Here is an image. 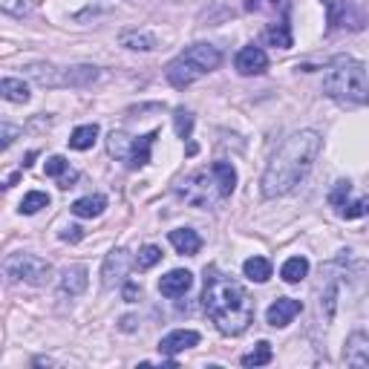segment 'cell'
I'll list each match as a JSON object with an SVG mask.
<instances>
[{
  "mask_svg": "<svg viewBox=\"0 0 369 369\" xmlns=\"http://www.w3.org/2000/svg\"><path fill=\"white\" fill-rule=\"evenodd\" d=\"M321 147H323V139L314 130L291 133L263 174L260 185H263L265 200H277V196H286L298 188L309 176V170H312L317 153H321Z\"/></svg>",
  "mask_w": 369,
  "mask_h": 369,
  "instance_id": "1",
  "label": "cell"
},
{
  "mask_svg": "<svg viewBox=\"0 0 369 369\" xmlns=\"http://www.w3.org/2000/svg\"><path fill=\"white\" fill-rule=\"evenodd\" d=\"M202 306L214 321V326L228 337L242 335L254 321V300L249 298V291L237 280L216 274V272H211V277H205Z\"/></svg>",
  "mask_w": 369,
  "mask_h": 369,
  "instance_id": "2",
  "label": "cell"
},
{
  "mask_svg": "<svg viewBox=\"0 0 369 369\" xmlns=\"http://www.w3.org/2000/svg\"><path fill=\"white\" fill-rule=\"evenodd\" d=\"M237 188V170L231 162H214L211 167L193 170L190 176L179 179L176 193L193 208H214L216 202H223L225 196H231Z\"/></svg>",
  "mask_w": 369,
  "mask_h": 369,
  "instance_id": "3",
  "label": "cell"
},
{
  "mask_svg": "<svg viewBox=\"0 0 369 369\" xmlns=\"http://www.w3.org/2000/svg\"><path fill=\"white\" fill-rule=\"evenodd\" d=\"M323 92L337 104H366L369 102V81L363 64L352 58H337L323 76Z\"/></svg>",
  "mask_w": 369,
  "mask_h": 369,
  "instance_id": "4",
  "label": "cell"
},
{
  "mask_svg": "<svg viewBox=\"0 0 369 369\" xmlns=\"http://www.w3.org/2000/svg\"><path fill=\"white\" fill-rule=\"evenodd\" d=\"M219 64H223V55H219V49L211 46V43H193L188 46L182 55H176L174 61L167 64L165 76L167 81L174 87H188L193 84L196 78L208 76V72H214Z\"/></svg>",
  "mask_w": 369,
  "mask_h": 369,
  "instance_id": "5",
  "label": "cell"
},
{
  "mask_svg": "<svg viewBox=\"0 0 369 369\" xmlns=\"http://www.w3.org/2000/svg\"><path fill=\"white\" fill-rule=\"evenodd\" d=\"M4 272L12 280H23L29 286H46L49 280H53V265L38 254H12L4 263Z\"/></svg>",
  "mask_w": 369,
  "mask_h": 369,
  "instance_id": "6",
  "label": "cell"
},
{
  "mask_svg": "<svg viewBox=\"0 0 369 369\" xmlns=\"http://www.w3.org/2000/svg\"><path fill=\"white\" fill-rule=\"evenodd\" d=\"M329 9V29H363L366 27V15L358 9L355 0H323Z\"/></svg>",
  "mask_w": 369,
  "mask_h": 369,
  "instance_id": "7",
  "label": "cell"
},
{
  "mask_svg": "<svg viewBox=\"0 0 369 369\" xmlns=\"http://www.w3.org/2000/svg\"><path fill=\"white\" fill-rule=\"evenodd\" d=\"M127 268H130V251L125 249H116L113 254H107L104 260V286L107 288H116V286H125L127 283Z\"/></svg>",
  "mask_w": 369,
  "mask_h": 369,
  "instance_id": "8",
  "label": "cell"
},
{
  "mask_svg": "<svg viewBox=\"0 0 369 369\" xmlns=\"http://www.w3.org/2000/svg\"><path fill=\"white\" fill-rule=\"evenodd\" d=\"M300 312H303V303H300V300H294V298H277L272 306H268L265 321H268V326L283 329V326H288Z\"/></svg>",
  "mask_w": 369,
  "mask_h": 369,
  "instance_id": "9",
  "label": "cell"
},
{
  "mask_svg": "<svg viewBox=\"0 0 369 369\" xmlns=\"http://www.w3.org/2000/svg\"><path fill=\"white\" fill-rule=\"evenodd\" d=\"M196 343H200V332H193V329H174L170 335H165L159 340V352L167 355V358H174L179 352L196 347Z\"/></svg>",
  "mask_w": 369,
  "mask_h": 369,
  "instance_id": "10",
  "label": "cell"
},
{
  "mask_svg": "<svg viewBox=\"0 0 369 369\" xmlns=\"http://www.w3.org/2000/svg\"><path fill=\"white\" fill-rule=\"evenodd\" d=\"M268 69V55L260 46H242L237 55V72L239 76H260Z\"/></svg>",
  "mask_w": 369,
  "mask_h": 369,
  "instance_id": "11",
  "label": "cell"
},
{
  "mask_svg": "<svg viewBox=\"0 0 369 369\" xmlns=\"http://www.w3.org/2000/svg\"><path fill=\"white\" fill-rule=\"evenodd\" d=\"M343 361H347L349 366H369V335L366 332H352L347 337Z\"/></svg>",
  "mask_w": 369,
  "mask_h": 369,
  "instance_id": "12",
  "label": "cell"
},
{
  "mask_svg": "<svg viewBox=\"0 0 369 369\" xmlns=\"http://www.w3.org/2000/svg\"><path fill=\"white\" fill-rule=\"evenodd\" d=\"M190 286H193V274L185 272V268H176V272H170L159 280V291L165 298H182L185 291H190Z\"/></svg>",
  "mask_w": 369,
  "mask_h": 369,
  "instance_id": "13",
  "label": "cell"
},
{
  "mask_svg": "<svg viewBox=\"0 0 369 369\" xmlns=\"http://www.w3.org/2000/svg\"><path fill=\"white\" fill-rule=\"evenodd\" d=\"M170 245H174L179 254L193 257L196 251L202 249V239H200V234L190 231V228H176V231H170Z\"/></svg>",
  "mask_w": 369,
  "mask_h": 369,
  "instance_id": "14",
  "label": "cell"
},
{
  "mask_svg": "<svg viewBox=\"0 0 369 369\" xmlns=\"http://www.w3.org/2000/svg\"><path fill=\"white\" fill-rule=\"evenodd\" d=\"M87 268L84 265H69L67 272L61 274V288L64 294H69V298H76V294H81L87 288Z\"/></svg>",
  "mask_w": 369,
  "mask_h": 369,
  "instance_id": "15",
  "label": "cell"
},
{
  "mask_svg": "<svg viewBox=\"0 0 369 369\" xmlns=\"http://www.w3.org/2000/svg\"><path fill=\"white\" fill-rule=\"evenodd\" d=\"M104 208H107V196L92 193V196H84V200H78V202H72L69 211L76 216H81V219H92V216H102Z\"/></svg>",
  "mask_w": 369,
  "mask_h": 369,
  "instance_id": "16",
  "label": "cell"
},
{
  "mask_svg": "<svg viewBox=\"0 0 369 369\" xmlns=\"http://www.w3.org/2000/svg\"><path fill=\"white\" fill-rule=\"evenodd\" d=\"M156 139H159V130H153V133H147V136L133 139V151H130L127 165H130V167H144L147 162H151V147H153V141H156Z\"/></svg>",
  "mask_w": 369,
  "mask_h": 369,
  "instance_id": "17",
  "label": "cell"
},
{
  "mask_svg": "<svg viewBox=\"0 0 369 369\" xmlns=\"http://www.w3.org/2000/svg\"><path fill=\"white\" fill-rule=\"evenodd\" d=\"M118 43L127 46V49H136V53H151L156 49V38L144 29H130V32H121L118 35Z\"/></svg>",
  "mask_w": 369,
  "mask_h": 369,
  "instance_id": "18",
  "label": "cell"
},
{
  "mask_svg": "<svg viewBox=\"0 0 369 369\" xmlns=\"http://www.w3.org/2000/svg\"><path fill=\"white\" fill-rule=\"evenodd\" d=\"M61 76H64V84H69V87H87V84L98 81V67H90V64L69 67L67 72H61Z\"/></svg>",
  "mask_w": 369,
  "mask_h": 369,
  "instance_id": "19",
  "label": "cell"
},
{
  "mask_svg": "<svg viewBox=\"0 0 369 369\" xmlns=\"http://www.w3.org/2000/svg\"><path fill=\"white\" fill-rule=\"evenodd\" d=\"M0 95H4L6 102L27 104L29 102V87L23 84L20 78H4V81H0Z\"/></svg>",
  "mask_w": 369,
  "mask_h": 369,
  "instance_id": "20",
  "label": "cell"
},
{
  "mask_svg": "<svg viewBox=\"0 0 369 369\" xmlns=\"http://www.w3.org/2000/svg\"><path fill=\"white\" fill-rule=\"evenodd\" d=\"M242 272L254 283H265L268 277H272V263H268L265 257H249L242 263Z\"/></svg>",
  "mask_w": 369,
  "mask_h": 369,
  "instance_id": "21",
  "label": "cell"
},
{
  "mask_svg": "<svg viewBox=\"0 0 369 369\" xmlns=\"http://www.w3.org/2000/svg\"><path fill=\"white\" fill-rule=\"evenodd\" d=\"M95 139H98V125H81V127L72 130L69 147L72 151H90V147L95 144Z\"/></svg>",
  "mask_w": 369,
  "mask_h": 369,
  "instance_id": "22",
  "label": "cell"
},
{
  "mask_svg": "<svg viewBox=\"0 0 369 369\" xmlns=\"http://www.w3.org/2000/svg\"><path fill=\"white\" fill-rule=\"evenodd\" d=\"M107 151H110V156H116V159H121V162H127V159H130V151H133V139H130L127 133L113 130L110 139H107Z\"/></svg>",
  "mask_w": 369,
  "mask_h": 369,
  "instance_id": "23",
  "label": "cell"
},
{
  "mask_svg": "<svg viewBox=\"0 0 369 369\" xmlns=\"http://www.w3.org/2000/svg\"><path fill=\"white\" fill-rule=\"evenodd\" d=\"M306 274H309V260H306V257H291V260H286L283 268H280V277H283L286 283H300Z\"/></svg>",
  "mask_w": 369,
  "mask_h": 369,
  "instance_id": "24",
  "label": "cell"
},
{
  "mask_svg": "<svg viewBox=\"0 0 369 369\" xmlns=\"http://www.w3.org/2000/svg\"><path fill=\"white\" fill-rule=\"evenodd\" d=\"M27 72H29V76H32L41 87H61V84H64V76H55V69L46 67V64H32Z\"/></svg>",
  "mask_w": 369,
  "mask_h": 369,
  "instance_id": "25",
  "label": "cell"
},
{
  "mask_svg": "<svg viewBox=\"0 0 369 369\" xmlns=\"http://www.w3.org/2000/svg\"><path fill=\"white\" fill-rule=\"evenodd\" d=\"M272 358H274L272 343H268V340H260L249 355H242V366H265V363H272Z\"/></svg>",
  "mask_w": 369,
  "mask_h": 369,
  "instance_id": "26",
  "label": "cell"
},
{
  "mask_svg": "<svg viewBox=\"0 0 369 369\" xmlns=\"http://www.w3.org/2000/svg\"><path fill=\"white\" fill-rule=\"evenodd\" d=\"M337 216L343 219H361L369 216V196H358V200H347L337 208Z\"/></svg>",
  "mask_w": 369,
  "mask_h": 369,
  "instance_id": "27",
  "label": "cell"
},
{
  "mask_svg": "<svg viewBox=\"0 0 369 369\" xmlns=\"http://www.w3.org/2000/svg\"><path fill=\"white\" fill-rule=\"evenodd\" d=\"M265 41L272 43V46L288 49V46H291V29H288V23H286V20H280V23H274L272 29H265Z\"/></svg>",
  "mask_w": 369,
  "mask_h": 369,
  "instance_id": "28",
  "label": "cell"
},
{
  "mask_svg": "<svg viewBox=\"0 0 369 369\" xmlns=\"http://www.w3.org/2000/svg\"><path fill=\"white\" fill-rule=\"evenodd\" d=\"M41 208H49V193H43V190H29L27 196H23L20 214H38Z\"/></svg>",
  "mask_w": 369,
  "mask_h": 369,
  "instance_id": "29",
  "label": "cell"
},
{
  "mask_svg": "<svg viewBox=\"0 0 369 369\" xmlns=\"http://www.w3.org/2000/svg\"><path fill=\"white\" fill-rule=\"evenodd\" d=\"M159 260H162V249H156V245H144V249L136 254V268L139 272H147V268H153Z\"/></svg>",
  "mask_w": 369,
  "mask_h": 369,
  "instance_id": "30",
  "label": "cell"
},
{
  "mask_svg": "<svg viewBox=\"0 0 369 369\" xmlns=\"http://www.w3.org/2000/svg\"><path fill=\"white\" fill-rule=\"evenodd\" d=\"M352 196V182H347V179H340V182H335V188H332V193H329V205L337 211L343 202H347Z\"/></svg>",
  "mask_w": 369,
  "mask_h": 369,
  "instance_id": "31",
  "label": "cell"
},
{
  "mask_svg": "<svg viewBox=\"0 0 369 369\" xmlns=\"http://www.w3.org/2000/svg\"><path fill=\"white\" fill-rule=\"evenodd\" d=\"M174 121H176V136H179V139H190V130H193V116H190L185 107H179V110H176V116H174Z\"/></svg>",
  "mask_w": 369,
  "mask_h": 369,
  "instance_id": "32",
  "label": "cell"
},
{
  "mask_svg": "<svg viewBox=\"0 0 369 369\" xmlns=\"http://www.w3.org/2000/svg\"><path fill=\"white\" fill-rule=\"evenodd\" d=\"M67 170H69V162L64 156H49L46 165H43V174L46 176H64Z\"/></svg>",
  "mask_w": 369,
  "mask_h": 369,
  "instance_id": "33",
  "label": "cell"
},
{
  "mask_svg": "<svg viewBox=\"0 0 369 369\" xmlns=\"http://www.w3.org/2000/svg\"><path fill=\"white\" fill-rule=\"evenodd\" d=\"M0 9H4L6 15H12V18H23L29 12L27 0H0Z\"/></svg>",
  "mask_w": 369,
  "mask_h": 369,
  "instance_id": "34",
  "label": "cell"
},
{
  "mask_svg": "<svg viewBox=\"0 0 369 369\" xmlns=\"http://www.w3.org/2000/svg\"><path fill=\"white\" fill-rule=\"evenodd\" d=\"M249 12H263V9H286V0H249L245 4Z\"/></svg>",
  "mask_w": 369,
  "mask_h": 369,
  "instance_id": "35",
  "label": "cell"
},
{
  "mask_svg": "<svg viewBox=\"0 0 369 369\" xmlns=\"http://www.w3.org/2000/svg\"><path fill=\"white\" fill-rule=\"evenodd\" d=\"M20 130L18 127H12V125H0V139H4V147H9L12 141H15V136H18Z\"/></svg>",
  "mask_w": 369,
  "mask_h": 369,
  "instance_id": "36",
  "label": "cell"
},
{
  "mask_svg": "<svg viewBox=\"0 0 369 369\" xmlns=\"http://www.w3.org/2000/svg\"><path fill=\"white\" fill-rule=\"evenodd\" d=\"M121 294H125V300H127V303H136V300H139V294H141V288H139L136 283H125Z\"/></svg>",
  "mask_w": 369,
  "mask_h": 369,
  "instance_id": "37",
  "label": "cell"
},
{
  "mask_svg": "<svg viewBox=\"0 0 369 369\" xmlns=\"http://www.w3.org/2000/svg\"><path fill=\"white\" fill-rule=\"evenodd\" d=\"M81 237H84V234H81V228H78V225H69V228H64V231H61V239H64V242H78Z\"/></svg>",
  "mask_w": 369,
  "mask_h": 369,
  "instance_id": "38",
  "label": "cell"
},
{
  "mask_svg": "<svg viewBox=\"0 0 369 369\" xmlns=\"http://www.w3.org/2000/svg\"><path fill=\"white\" fill-rule=\"evenodd\" d=\"M76 179H78V174H76V170H67L64 176H58V188H61V190H67V188H72V185H76Z\"/></svg>",
  "mask_w": 369,
  "mask_h": 369,
  "instance_id": "39",
  "label": "cell"
}]
</instances>
